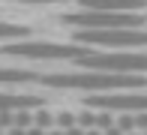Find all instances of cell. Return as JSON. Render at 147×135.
Here are the masks:
<instances>
[{"mask_svg":"<svg viewBox=\"0 0 147 135\" xmlns=\"http://www.w3.org/2000/svg\"><path fill=\"white\" fill-rule=\"evenodd\" d=\"M15 3H69V0H15Z\"/></svg>","mask_w":147,"mask_h":135,"instance_id":"10","label":"cell"},{"mask_svg":"<svg viewBox=\"0 0 147 135\" xmlns=\"http://www.w3.org/2000/svg\"><path fill=\"white\" fill-rule=\"evenodd\" d=\"M39 81L57 90H87V93H111V90H135L144 87L147 78L138 72H99V69H87V72H48L39 75Z\"/></svg>","mask_w":147,"mask_h":135,"instance_id":"1","label":"cell"},{"mask_svg":"<svg viewBox=\"0 0 147 135\" xmlns=\"http://www.w3.org/2000/svg\"><path fill=\"white\" fill-rule=\"evenodd\" d=\"M27 81H39V75H36V72H30V69L0 66V84H27Z\"/></svg>","mask_w":147,"mask_h":135,"instance_id":"8","label":"cell"},{"mask_svg":"<svg viewBox=\"0 0 147 135\" xmlns=\"http://www.w3.org/2000/svg\"><path fill=\"white\" fill-rule=\"evenodd\" d=\"M75 42L99 48H144L147 27H105V30H75Z\"/></svg>","mask_w":147,"mask_h":135,"instance_id":"4","label":"cell"},{"mask_svg":"<svg viewBox=\"0 0 147 135\" xmlns=\"http://www.w3.org/2000/svg\"><path fill=\"white\" fill-rule=\"evenodd\" d=\"M78 3L96 12H138L141 6H147V0H78Z\"/></svg>","mask_w":147,"mask_h":135,"instance_id":"6","label":"cell"},{"mask_svg":"<svg viewBox=\"0 0 147 135\" xmlns=\"http://www.w3.org/2000/svg\"><path fill=\"white\" fill-rule=\"evenodd\" d=\"M27 36H33V30H30V27L0 21V42H18V39H27Z\"/></svg>","mask_w":147,"mask_h":135,"instance_id":"9","label":"cell"},{"mask_svg":"<svg viewBox=\"0 0 147 135\" xmlns=\"http://www.w3.org/2000/svg\"><path fill=\"white\" fill-rule=\"evenodd\" d=\"M75 63L87 66V69H99V72H147V54L144 51H87L75 60Z\"/></svg>","mask_w":147,"mask_h":135,"instance_id":"3","label":"cell"},{"mask_svg":"<svg viewBox=\"0 0 147 135\" xmlns=\"http://www.w3.org/2000/svg\"><path fill=\"white\" fill-rule=\"evenodd\" d=\"M3 54L9 57H27V60H72L87 54V45L81 42H3Z\"/></svg>","mask_w":147,"mask_h":135,"instance_id":"2","label":"cell"},{"mask_svg":"<svg viewBox=\"0 0 147 135\" xmlns=\"http://www.w3.org/2000/svg\"><path fill=\"white\" fill-rule=\"evenodd\" d=\"M42 96L30 93H0V111H24V108H39Z\"/></svg>","mask_w":147,"mask_h":135,"instance_id":"7","label":"cell"},{"mask_svg":"<svg viewBox=\"0 0 147 135\" xmlns=\"http://www.w3.org/2000/svg\"><path fill=\"white\" fill-rule=\"evenodd\" d=\"M90 108H105V111H132V114H147V93H90L87 96Z\"/></svg>","mask_w":147,"mask_h":135,"instance_id":"5","label":"cell"},{"mask_svg":"<svg viewBox=\"0 0 147 135\" xmlns=\"http://www.w3.org/2000/svg\"><path fill=\"white\" fill-rule=\"evenodd\" d=\"M69 135H81V132H78V129H69Z\"/></svg>","mask_w":147,"mask_h":135,"instance_id":"11","label":"cell"}]
</instances>
